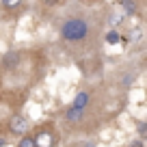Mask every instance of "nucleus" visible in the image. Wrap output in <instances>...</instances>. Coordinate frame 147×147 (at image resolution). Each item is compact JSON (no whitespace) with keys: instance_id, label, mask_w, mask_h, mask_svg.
<instances>
[{"instance_id":"7","label":"nucleus","mask_w":147,"mask_h":147,"mask_svg":"<svg viewBox=\"0 0 147 147\" xmlns=\"http://www.w3.org/2000/svg\"><path fill=\"white\" fill-rule=\"evenodd\" d=\"M121 11H123V15H134L136 13V0H121Z\"/></svg>"},{"instance_id":"14","label":"nucleus","mask_w":147,"mask_h":147,"mask_svg":"<svg viewBox=\"0 0 147 147\" xmlns=\"http://www.w3.org/2000/svg\"><path fill=\"white\" fill-rule=\"evenodd\" d=\"M145 132H147V125H145V121H141V123H138V134L145 136Z\"/></svg>"},{"instance_id":"10","label":"nucleus","mask_w":147,"mask_h":147,"mask_svg":"<svg viewBox=\"0 0 147 147\" xmlns=\"http://www.w3.org/2000/svg\"><path fill=\"white\" fill-rule=\"evenodd\" d=\"M141 37H143V28H141V26H134L132 30H130V35H128V41L134 43V41H138Z\"/></svg>"},{"instance_id":"16","label":"nucleus","mask_w":147,"mask_h":147,"mask_svg":"<svg viewBox=\"0 0 147 147\" xmlns=\"http://www.w3.org/2000/svg\"><path fill=\"white\" fill-rule=\"evenodd\" d=\"M43 2H46V5H61L63 0H43Z\"/></svg>"},{"instance_id":"1","label":"nucleus","mask_w":147,"mask_h":147,"mask_svg":"<svg viewBox=\"0 0 147 147\" xmlns=\"http://www.w3.org/2000/svg\"><path fill=\"white\" fill-rule=\"evenodd\" d=\"M91 32V26L84 18L80 15H74V18L65 20L63 26H61V39L65 41H71V43H78V41H84Z\"/></svg>"},{"instance_id":"3","label":"nucleus","mask_w":147,"mask_h":147,"mask_svg":"<svg viewBox=\"0 0 147 147\" xmlns=\"http://www.w3.org/2000/svg\"><path fill=\"white\" fill-rule=\"evenodd\" d=\"M32 141H35L37 147H54V134H52L48 128H41L35 136H32Z\"/></svg>"},{"instance_id":"11","label":"nucleus","mask_w":147,"mask_h":147,"mask_svg":"<svg viewBox=\"0 0 147 147\" xmlns=\"http://www.w3.org/2000/svg\"><path fill=\"white\" fill-rule=\"evenodd\" d=\"M18 147H37L35 141H32V136H28V134H24V138H20Z\"/></svg>"},{"instance_id":"8","label":"nucleus","mask_w":147,"mask_h":147,"mask_svg":"<svg viewBox=\"0 0 147 147\" xmlns=\"http://www.w3.org/2000/svg\"><path fill=\"white\" fill-rule=\"evenodd\" d=\"M119 41H121V35L115 28H110V30L106 32V43H113V46H115V43H119Z\"/></svg>"},{"instance_id":"12","label":"nucleus","mask_w":147,"mask_h":147,"mask_svg":"<svg viewBox=\"0 0 147 147\" xmlns=\"http://www.w3.org/2000/svg\"><path fill=\"white\" fill-rule=\"evenodd\" d=\"M132 82H134V76H132V74H125V76H123V80H121V87H123V89H128Z\"/></svg>"},{"instance_id":"9","label":"nucleus","mask_w":147,"mask_h":147,"mask_svg":"<svg viewBox=\"0 0 147 147\" xmlns=\"http://www.w3.org/2000/svg\"><path fill=\"white\" fill-rule=\"evenodd\" d=\"M123 11H115V13H110V18H108V24L110 26H117V24H121L123 22Z\"/></svg>"},{"instance_id":"4","label":"nucleus","mask_w":147,"mask_h":147,"mask_svg":"<svg viewBox=\"0 0 147 147\" xmlns=\"http://www.w3.org/2000/svg\"><path fill=\"white\" fill-rule=\"evenodd\" d=\"M89 100H91V95H89L87 91H78V95H76V100H74V108H78V110H84L89 104Z\"/></svg>"},{"instance_id":"17","label":"nucleus","mask_w":147,"mask_h":147,"mask_svg":"<svg viewBox=\"0 0 147 147\" xmlns=\"http://www.w3.org/2000/svg\"><path fill=\"white\" fill-rule=\"evenodd\" d=\"M82 2H87V5H97V2H102V0H82Z\"/></svg>"},{"instance_id":"2","label":"nucleus","mask_w":147,"mask_h":147,"mask_svg":"<svg viewBox=\"0 0 147 147\" xmlns=\"http://www.w3.org/2000/svg\"><path fill=\"white\" fill-rule=\"evenodd\" d=\"M28 130V117L26 115H13L9 119V132L13 134H26Z\"/></svg>"},{"instance_id":"15","label":"nucleus","mask_w":147,"mask_h":147,"mask_svg":"<svg viewBox=\"0 0 147 147\" xmlns=\"http://www.w3.org/2000/svg\"><path fill=\"white\" fill-rule=\"evenodd\" d=\"M128 147H143V138H136V141H132Z\"/></svg>"},{"instance_id":"6","label":"nucleus","mask_w":147,"mask_h":147,"mask_svg":"<svg viewBox=\"0 0 147 147\" xmlns=\"http://www.w3.org/2000/svg\"><path fill=\"white\" fill-rule=\"evenodd\" d=\"M82 113H84V110H78V108H74V106H71V108H67V113H65V119H67L69 123L80 121V119H82Z\"/></svg>"},{"instance_id":"5","label":"nucleus","mask_w":147,"mask_h":147,"mask_svg":"<svg viewBox=\"0 0 147 147\" xmlns=\"http://www.w3.org/2000/svg\"><path fill=\"white\" fill-rule=\"evenodd\" d=\"M18 63H20V52H9V54H5V59H2V67L5 69L15 67Z\"/></svg>"},{"instance_id":"13","label":"nucleus","mask_w":147,"mask_h":147,"mask_svg":"<svg viewBox=\"0 0 147 147\" xmlns=\"http://www.w3.org/2000/svg\"><path fill=\"white\" fill-rule=\"evenodd\" d=\"M20 2H22V0H2V7H5V9H15Z\"/></svg>"}]
</instances>
